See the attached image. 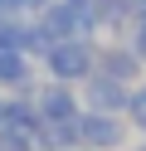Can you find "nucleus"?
<instances>
[{
    "instance_id": "0eeeda50",
    "label": "nucleus",
    "mask_w": 146,
    "mask_h": 151,
    "mask_svg": "<svg viewBox=\"0 0 146 151\" xmlns=\"http://www.w3.org/2000/svg\"><path fill=\"white\" fill-rule=\"evenodd\" d=\"M117 15H122V0H102V20L117 24Z\"/></svg>"
},
{
    "instance_id": "1a4fd4ad",
    "label": "nucleus",
    "mask_w": 146,
    "mask_h": 151,
    "mask_svg": "<svg viewBox=\"0 0 146 151\" xmlns=\"http://www.w3.org/2000/svg\"><path fill=\"white\" fill-rule=\"evenodd\" d=\"M141 151H146V146H141Z\"/></svg>"
},
{
    "instance_id": "f257e3e1",
    "label": "nucleus",
    "mask_w": 146,
    "mask_h": 151,
    "mask_svg": "<svg viewBox=\"0 0 146 151\" xmlns=\"http://www.w3.org/2000/svg\"><path fill=\"white\" fill-rule=\"evenodd\" d=\"M88 63H93V54H88L83 44H58L54 59H49V68H54L58 78H88Z\"/></svg>"
},
{
    "instance_id": "423d86ee",
    "label": "nucleus",
    "mask_w": 146,
    "mask_h": 151,
    "mask_svg": "<svg viewBox=\"0 0 146 151\" xmlns=\"http://www.w3.org/2000/svg\"><path fill=\"white\" fill-rule=\"evenodd\" d=\"M132 102V117H136V127H146V88L136 93V98H127Z\"/></svg>"
},
{
    "instance_id": "7ed1b4c3",
    "label": "nucleus",
    "mask_w": 146,
    "mask_h": 151,
    "mask_svg": "<svg viewBox=\"0 0 146 151\" xmlns=\"http://www.w3.org/2000/svg\"><path fill=\"white\" fill-rule=\"evenodd\" d=\"M88 102H93V107H127V88H122V83H117V78H93V83H88Z\"/></svg>"
},
{
    "instance_id": "f03ea898",
    "label": "nucleus",
    "mask_w": 146,
    "mask_h": 151,
    "mask_svg": "<svg viewBox=\"0 0 146 151\" xmlns=\"http://www.w3.org/2000/svg\"><path fill=\"white\" fill-rule=\"evenodd\" d=\"M78 137H83L88 146H117V141H122V127H117L112 117H83L78 122Z\"/></svg>"
},
{
    "instance_id": "39448f33",
    "label": "nucleus",
    "mask_w": 146,
    "mask_h": 151,
    "mask_svg": "<svg viewBox=\"0 0 146 151\" xmlns=\"http://www.w3.org/2000/svg\"><path fill=\"white\" fill-rule=\"evenodd\" d=\"M107 68H112V78H136V59H132V54H112Z\"/></svg>"
},
{
    "instance_id": "6e6552de",
    "label": "nucleus",
    "mask_w": 146,
    "mask_h": 151,
    "mask_svg": "<svg viewBox=\"0 0 146 151\" xmlns=\"http://www.w3.org/2000/svg\"><path fill=\"white\" fill-rule=\"evenodd\" d=\"M136 54H141V59H146V20L136 24Z\"/></svg>"
},
{
    "instance_id": "20e7f679",
    "label": "nucleus",
    "mask_w": 146,
    "mask_h": 151,
    "mask_svg": "<svg viewBox=\"0 0 146 151\" xmlns=\"http://www.w3.org/2000/svg\"><path fill=\"white\" fill-rule=\"evenodd\" d=\"M44 112H49V117H73V102H68V93H63V88L44 93Z\"/></svg>"
}]
</instances>
